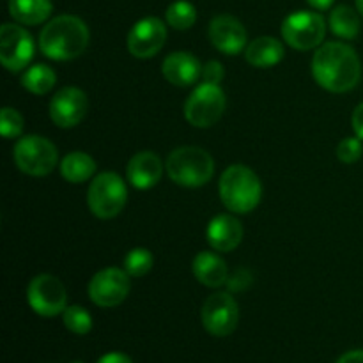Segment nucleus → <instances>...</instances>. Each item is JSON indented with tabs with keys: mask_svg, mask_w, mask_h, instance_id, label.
Here are the masks:
<instances>
[{
	"mask_svg": "<svg viewBox=\"0 0 363 363\" xmlns=\"http://www.w3.org/2000/svg\"><path fill=\"white\" fill-rule=\"evenodd\" d=\"M312 74L323 89L330 92H347L362 77V64L357 52L340 41L325 43L312 59Z\"/></svg>",
	"mask_w": 363,
	"mask_h": 363,
	"instance_id": "1",
	"label": "nucleus"
},
{
	"mask_svg": "<svg viewBox=\"0 0 363 363\" xmlns=\"http://www.w3.org/2000/svg\"><path fill=\"white\" fill-rule=\"evenodd\" d=\"M89 28L84 20L73 14H60L43 27L39 48L48 59L73 60L87 50Z\"/></svg>",
	"mask_w": 363,
	"mask_h": 363,
	"instance_id": "2",
	"label": "nucleus"
},
{
	"mask_svg": "<svg viewBox=\"0 0 363 363\" xmlns=\"http://www.w3.org/2000/svg\"><path fill=\"white\" fill-rule=\"evenodd\" d=\"M218 191L229 211L247 215L261 202L262 186L254 170L245 165H230L220 177Z\"/></svg>",
	"mask_w": 363,
	"mask_h": 363,
	"instance_id": "3",
	"label": "nucleus"
},
{
	"mask_svg": "<svg viewBox=\"0 0 363 363\" xmlns=\"http://www.w3.org/2000/svg\"><path fill=\"white\" fill-rule=\"evenodd\" d=\"M165 169L170 179L179 186L199 188L211 181L215 174V160L204 149L184 145L170 152Z\"/></svg>",
	"mask_w": 363,
	"mask_h": 363,
	"instance_id": "4",
	"label": "nucleus"
},
{
	"mask_svg": "<svg viewBox=\"0 0 363 363\" xmlns=\"http://www.w3.org/2000/svg\"><path fill=\"white\" fill-rule=\"evenodd\" d=\"M13 156L14 163L21 172L41 177L53 172L59 160V151L48 138L39 137V135H27L16 142Z\"/></svg>",
	"mask_w": 363,
	"mask_h": 363,
	"instance_id": "5",
	"label": "nucleus"
},
{
	"mask_svg": "<svg viewBox=\"0 0 363 363\" xmlns=\"http://www.w3.org/2000/svg\"><path fill=\"white\" fill-rule=\"evenodd\" d=\"M128 202V190L124 181L113 172H103L94 177L89 186L87 204L92 215L110 220L119 215Z\"/></svg>",
	"mask_w": 363,
	"mask_h": 363,
	"instance_id": "6",
	"label": "nucleus"
},
{
	"mask_svg": "<svg viewBox=\"0 0 363 363\" xmlns=\"http://www.w3.org/2000/svg\"><path fill=\"white\" fill-rule=\"evenodd\" d=\"M227 99L222 87L215 84H201L184 103V117L195 128H209L220 121Z\"/></svg>",
	"mask_w": 363,
	"mask_h": 363,
	"instance_id": "7",
	"label": "nucleus"
},
{
	"mask_svg": "<svg viewBox=\"0 0 363 363\" xmlns=\"http://www.w3.org/2000/svg\"><path fill=\"white\" fill-rule=\"evenodd\" d=\"M326 34L325 18L312 11H296L289 14L282 23V38L291 48L307 50L323 45Z\"/></svg>",
	"mask_w": 363,
	"mask_h": 363,
	"instance_id": "8",
	"label": "nucleus"
},
{
	"mask_svg": "<svg viewBox=\"0 0 363 363\" xmlns=\"http://www.w3.org/2000/svg\"><path fill=\"white\" fill-rule=\"evenodd\" d=\"M27 301L35 314L43 315V318H55L66 311V287L57 277L43 273L28 284Z\"/></svg>",
	"mask_w": 363,
	"mask_h": 363,
	"instance_id": "9",
	"label": "nucleus"
},
{
	"mask_svg": "<svg viewBox=\"0 0 363 363\" xmlns=\"http://www.w3.org/2000/svg\"><path fill=\"white\" fill-rule=\"evenodd\" d=\"M202 325L213 337H227L238 328L240 308L229 293H215L202 307Z\"/></svg>",
	"mask_w": 363,
	"mask_h": 363,
	"instance_id": "10",
	"label": "nucleus"
},
{
	"mask_svg": "<svg viewBox=\"0 0 363 363\" xmlns=\"http://www.w3.org/2000/svg\"><path fill=\"white\" fill-rule=\"evenodd\" d=\"M130 294V275L126 269L105 268L89 282V298L94 305L112 308L123 303Z\"/></svg>",
	"mask_w": 363,
	"mask_h": 363,
	"instance_id": "11",
	"label": "nucleus"
},
{
	"mask_svg": "<svg viewBox=\"0 0 363 363\" xmlns=\"http://www.w3.org/2000/svg\"><path fill=\"white\" fill-rule=\"evenodd\" d=\"M34 39L23 27L4 23L0 27V60L9 71H21L34 57Z\"/></svg>",
	"mask_w": 363,
	"mask_h": 363,
	"instance_id": "12",
	"label": "nucleus"
},
{
	"mask_svg": "<svg viewBox=\"0 0 363 363\" xmlns=\"http://www.w3.org/2000/svg\"><path fill=\"white\" fill-rule=\"evenodd\" d=\"M167 41V25L160 18L147 16L138 20L128 34V50L137 59H151Z\"/></svg>",
	"mask_w": 363,
	"mask_h": 363,
	"instance_id": "13",
	"label": "nucleus"
},
{
	"mask_svg": "<svg viewBox=\"0 0 363 363\" xmlns=\"http://www.w3.org/2000/svg\"><path fill=\"white\" fill-rule=\"evenodd\" d=\"M87 108V96L82 89L64 87L50 101V117L59 128H73L82 123Z\"/></svg>",
	"mask_w": 363,
	"mask_h": 363,
	"instance_id": "14",
	"label": "nucleus"
},
{
	"mask_svg": "<svg viewBox=\"0 0 363 363\" xmlns=\"http://www.w3.org/2000/svg\"><path fill=\"white\" fill-rule=\"evenodd\" d=\"M208 34L211 45L225 55H238L247 46V30L243 23L230 14L213 18Z\"/></svg>",
	"mask_w": 363,
	"mask_h": 363,
	"instance_id": "15",
	"label": "nucleus"
},
{
	"mask_svg": "<svg viewBox=\"0 0 363 363\" xmlns=\"http://www.w3.org/2000/svg\"><path fill=\"white\" fill-rule=\"evenodd\" d=\"M163 174V163L158 155L152 151H142L131 156L126 167V176L131 186L137 190H149V188L156 186L162 179Z\"/></svg>",
	"mask_w": 363,
	"mask_h": 363,
	"instance_id": "16",
	"label": "nucleus"
},
{
	"mask_svg": "<svg viewBox=\"0 0 363 363\" xmlns=\"http://www.w3.org/2000/svg\"><path fill=\"white\" fill-rule=\"evenodd\" d=\"M163 77L167 82L177 87H188L194 85L201 78L202 66L195 55L190 52H174L163 60Z\"/></svg>",
	"mask_w": 363,
	"mask_h": 363,
	"instance_id": "17",
	"label": "nucleus"
},
{
	"mask_svg": "<svg viewBox=\"0 0 363 363\" xmlns=\"http://www.w3.org/2000/svg\"><path fill=\"white\" fill-rule=\"evenodd\" d=\"M243 240V225L230 215H218L208 225V243L216 252H233Z\"/></svg>",
	"mask_w": 363,
	"mask_h": 363,
	"instance_id": "18",
	"label": "nucleus"
},
{
	"mask_svg": "<svg viewBox=\"0 0 363 363\" xmlns=\"http://www.w3.org/2000/svg\"><path fill=\"white\" fill-rule=\"evenodd\" d=\"M194 275L206 287H222L229 282L225 261L213 252H201L194 259Z\"/></svg>",
	"mask_w": 363,
	"mask_h": 363,
	"instance_id": "19",
	"label": "nucleus"
},
{
	"mask_svg": "<svg viewBox=\"0 0 363 363\" xmlns=\"http://www.w3.org/2000/svg\"><path fill=\"white\" fill-rule=\"evenodd\" d=\"M284 45L275 38L269 35H261L254 39L245 50L247 62L254 67H272L277 66L284 59Z\"/></svg>",
	"mask_w": 363,
	"mask_h": 363,
	"instance_id": "20",
	"label": "nucleus"
},
{
	"mask_svg": "<svg viewBox=\"0 0 363 363\" xmlns=\"http://www.w3.org/2000/svg\"><path fill=\"white\" fill-rule=\"evenodd\" d=\"M52 0H9V14L21 25H39L52 14Z\"/></svg>",
	"mask_w": 363,
	"mask_h": 363,
	"instance_id": "21",
	"label": "nucleus"
},
{
	"mask_svg": "<svg viewBox=\"0 0 363 363\" xmlns=\"http://www.w3.org/2000/svg\"><path fill=\"white\" fill-rule=\"evenodd\" d=\"M96 172V162L91 155L82 151L69 152L60 162V174L67 183L80 184L91 179Z\"/></svg>",
	"mask_w": 363,
	"mask_h": 363,
	"instance_id": "22",
	"label": "nucleus"
},
{
	"mask_svg": "<svg viewBox=\"0 0 363 363\" xmlns=\"http://www.w3.org/2000/svg\"><path fill=\"white\" fill-rule=\"evenodd\" d=\"M330 28L342 39H354L360 32V18L350 6H337L330 14Z\"/></svg>",
	"mask_w": 363,
	"mask_h": 363,
	"instance_id": "23",
	"label": "nucleus"
},
{
	"mask_svg": "<svg viewBox=\"0 0 363 363\" xmlns=\"http://www.w3.org/2000/svg\"><path fill=\"white\" fill-rule=\"evenodd\" d=\"M55 82V71L50 66H46V64H35V66L28 67L23 73V77H21V85L35 96H43L52 91Z\"/></svg>",
	"mask_w": 363,
	"mask_h": 363,
	"instance_id": "24",
	"label": "nucleus"
},
{
	"mask_svg": "<svg viewBox=\"0 0 363 363\" xmlns=\"http://www.w3.org/2000/svg\"><path fill=\"white\" fill-rule=\"evenodd\" d=\"M167 23L176 30H186L197 21V9L188 0H176L167 7Z\"/></svg>",
	"mask_w": 363,
	"mask_h": 363,
	"instance_id": "25",
	"label": "nucleus"
},
{
	"mask_svg": "<svg viewBox=\"0 0 363 363\" xmlns=\"http://www.w3.org/2000/svg\"><path fill=\"white\" fill-rule=\"evenodd\" d=\"M152 264H155V257L147 248H133L124 257V269L128 275L135 277V279L147 275L152 269Z\"/></svg>",
	"mask_w": 363,
	"mask_h": 363,
	"instance_id": "26",
	"label": "nucleus"
},
{
	"mask_svg": "<svg viewBox=\"0 0 363 363\" xmlns=\"http://www.w3.org/2000/svg\"><path fill=\"white\" fill-rule=\"evenodd\" d=\"M62 321L64 326H66L71 333H77V335H87L92 330L91 314H89L84 307H80V305L66 307V311L62 312Z\"/></svg>",
	"mask_w": 363,
	"mask_h": 363,
	"instance_id": "27",
	"label": "nucleus"
},
{
	"mask_svg": "<svg viewBox=\"0 0 363 363\" xmlns=\"http://www.w3.org/2000/svg\"><path fill=\"white\" fill-rule=\"evenodd\" d=\"M0 131L4 138H16L23 131V117L18 110L6 106L2 108V117H0Z\"/></svg>",
	"mask_w": 363,
	"mask_h": 363,
	"instance_id": "28",
	"label": "nucleus"
},
{
	"mask_svg": "<svg viewBox=\"0 0 363 363\" xmlns=\"http://www.w3.org/2000/svg\"><path fill=\"white\" fill-rule=\"evenodd\" d=\"M362 152H363V145L360 138H344L339 145H337V158L340 160L342 163H354L362 158Z\"/></svg>",
	"mask_w": 363,
	"mask_h": 363,
	"instance_id": "29",
	"label": "nucleus"
},
{
	"mask_svg": "<svg viewBox=\"0 0 363 363\" xmlns=\"http://www.w3.org/2000/svg\"><path fill=\"white\" fill-rule=\"evenodd\" d=\"M201 78L204 84L218 85L223 78V66L218 60H209V62L202 67Z\"/></svg>",
	"mask_w": 363,
	"mask_h": 363,
	"instance_id": "30",
	"label": "nucleus"
},
{
	"mask_svg": "<svg viewBox=\"0 0 363 363\" xmlns=\"http://www.w3.org/2000/svg\"><path fill=\"white\" fill-rule=\"evenodd\" d=\"M351 124H353V130L357 133V137L363 140V103L354 108L353 117H351Z\"/></svg>",
	"mask_w": 363,
	"mask_h": 363,
	"instance_id": "31",
	"label": "nucleus"
},
{
	"mask_svg": "<svg viewBox=\"0 0 363 363\" xmlns=\"http://www.w3.org/2000/svg\"><path fill=\"white\" fill-rule=\"evenodd\" d=\"M96 363H133L131 358L124 353H106Z\"/></svg>",
	"mask_w": 363,
	"mask_h": 363,
	"instance_id": "32",
	"label": "nucleus"
},
{
	"mask_svg": "<svg viewBox=\"0 0 363 363\" xmlns=\"http://www.w3.org/2000/svg\"><path fill=\"white\" fill-rule=\"evenodd\" d=\"M337 363H363V350L350 351V353L342 354Z\"/></svg>",
	"mask_w": 363,
	"mask_h": 363,
	"instance_id": "33",
	"label": "nucleus"
},
{
	"mask_svg": "<svg viewBox=\"0 0 363 363\" xmlns=\"http://www.w3.org/2000/svg\"><path fill=\"white\" fill-rule=\"evenodd\" d=\"M307 2L311 4V6L314 7V9L326 11V9H330V7H332V4L335 2V0H307Z\"/></svg>",
	"mask_w": 363,
	"mask_h": 363,
	"instance_id": "34",
	"label": "nucleus"
},
{
	"mask_svg": "<svg viewBox=\"0 0 363 363\" xmlns=\"http://www.w3.org/2000/svg\"><path fill=\"white\" fill-rule=\"evenodd\" d=\"M357 9H358V13L363 16V0H357Z\"/></svg>",
	"mask_w": 363,
	"mask_h": 363,
	"instance_id": "35",
	"label": "nucleus"
},
{
	"mask_svg": "<svg viewBox=\"0 0 363 363\" xmlns=\"http://www.w3.org/2000/svg\"><path fill=\"white\" fill-rule=\"evenodd\" d=\"M73 363H84V362H73Z\"/></svg>",
	"mask_w": 363,
	"mask_h": 363,
	"instance_id": "36",
	"label": "nucleus"
}]
</instances>
